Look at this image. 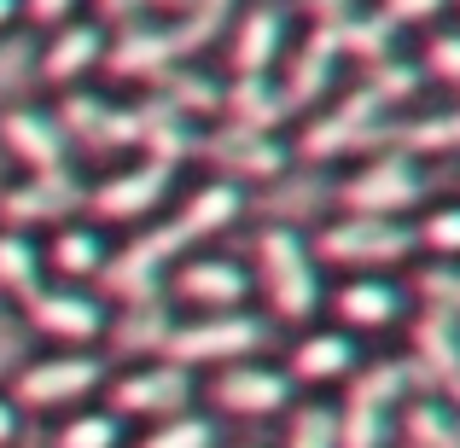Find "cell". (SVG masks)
<instances>
[{
    "label": "cell",
    "instance_id": "obj_1",
    "mask_svg": "<svg viewBox=\"0 0 460 448\" xmlns=\"http://www.w3.org/2000/svg\"><path fill=\"white\" fill-rule=\"evenodd\" d=\"M251 285L262 292V303L274 309V321H292V326H309L321 314V262H314V245L309 233L297 227H262L251 239Z\"/></svg>",
    "mask_w": 460,
    "mask_h": 448
},
{
    "label": "cell",
    "instance_id": "obj_2",
    "mask_svg": "<svg viewBox=\"0 0 460 448\" xmlns=\"http://www.w3.org/2000/svg\"><path fill=\"white\" fill-rule=\"evenodd\" d=\"M396 135V111L379 100V93L361 82V88H349L338 105H326V111H314L304 123V135L292 140V157H304V163H338V157H367V146H391Z\"/></svg>",
    "mask_w": 460,
    "mask_h": 448
},
{
    "label": "cell",
    "instance_id": "obj_3",
    "mask_svg": "<svg viewBox=\"0 0 460 448\" xmlns=\"http://www.w3.org/2000/svg\"><path fill=\"white\" fill-rule=\"evenodd\" d=\"M414 391L420 384L408 361H367L338 408V448H391L396 414L414 402Z\"/></svg>",
    "mask_w": 460,
    "mask_h": 448
},
{
    "label": "cell",
    "instance_id": "obj_4",
    "mask_svg": "<svg viewBox=\"0 0 460 448\" xmlns=\"http://www.w3.org/2000/svg\"><path fill=\"white\" fill-rule=\"evenodd\" d=\"M105 361L93 349H53L18 367V379L6 384V396L18 402V414H76L93 402V391H105Z\"/></svg>",
    "mask_w": 460,
    "mask_h": 448
},
{
    "label": "cell",
    "instance_id": "obj_5",
    "mask_svg": "<svg viewBox=\"0 0 460 448\" xmlns=\"http://www.w3.org/2000/svg\"><path fill=\"white\" fill-rule=\"evenodd\" d=\"M414 204H426V169L402 146H379L367 163H356L338 180V210L373 215V222H402Z\"/></svg>",
    "mask_w": 460,
    "mask_h": 448
},
{
    "label": "cell",
    "instance_id": "obj_6",
    "mask_svg": "<svg viewBox=\"0 0 460 448\" xmlns=\"http://www.w3.org/2000/svg\"><path fill=\"white\" fill-rule=\"evenodd\" d=\"M269 349V321L251 309L234 314H192V321H175L164 344V361L199 373V367H239V361H262Z\"/></svg>",
    "mask_w": 460,
    "mask_h": 448
},
{
    "label": "cell",
    "instance_id": "obj_7",
    "mask_svg": "<svg viewBox=\"0 0 460 448\" xmlns=\"http://www.w3.org/2000/svg\"><path fill=\"white\" fill-rule=\"evenodd\" d=\"M309 245H314L321 268H344V274H385L420 250L414 222H373V215H338Z\"/></svg>",
    "mask_w": 460,
    "mask_h": 448
},
{
    "label": "cell",
    "instance_id": "obj_8",
    "mask_svg": "<svg viewBox=\"0 0 460 448\" xmlns=\"http://www.w3.org/2000/svg\"><path fill=\"white\" fill-rule=\"evenodd\" d=\"M181 250H187V245L175 239V227H169V222L135 233L123 250H111V262H105V274H100V297L111 303V309L169 297V274H175Z\"/></svg>",
    "mask_w": 460,
    "mask_h": 448
},
{
    "label": "cell",
    "instance_id": "obj_9",
    "mask_svg": "<svg viewBox=\"0 0 460 448\" xmlns=\"http://www.w3.org/2000/svg\"><path fill=\"white\" fill-rule=\"evenodd\" d=\"M192 391H199V384H192V373L187 367H175V361H135V367L128 373H117V379H105V396H111V414L123 419H175V414H187L192 408Z\"/></svg>",
    "mask_w": 460,
    "mask_h": 448
},
{
    "label": "cell",
    "instance_id": "obj_10",
    "mask_svg": "<svg viewBox=\"0 0 460 448\" xmlns=\"http://www.w3.org/2000/svg\"><path fill=\"white\" fill-rule=\"evenodd\" d=\"M23 321L35 326L41 338H53V344H100L105 326H111V303H105L93 285H41L35 297L18 303Z\"/></svg>",
    "mask_w": 460,
    "mask_h": 448
},
{
    "label": "cell",
    "instance_id": "obj_11",
    "mask_svg": "<svg viewBox=\"0 0 460 448\" xmlns=\"http://www.w3.org/2000/svg\"><path fill=\"white\" fill-rule=\"evenodd\" d=\"M175 175H181V169L146 163V157H135V163L100 175L88 187L93 222H128V227H135V222H152V215L169 204V192H175Z\"/></svg>",
    "mask_w": 460,
    "mask_h": 448
},
{
    "label": "cell",
    "instance_id": "obj_12",
    "mask_svg": "<svg viewBox=\"0 0 460 448\" xmlns=\"http://www.w3.org/2000/svg\"><path fill=\"white\" fill-rule=\"evenodd\" d=\"M88 204L76 169H58V175H23L0 192V222L18 227V233H41V227H65L76 222V210Z\"/></svg>",
    "mask_w": 460,
    "mask_h": 448
},
{
    "label": "cell",
    "instance_id": "obj_13",
    "mask_svg": "<svg viewBox=\"0 0 460 448\" xmlns=\"http://www.w3.org/2000/svg\"><path fill=\"white\" fill-rule=\"evenodd\" d=\"M199 157L222 169L216 180H234V187H245V180H280L286 163H292V140L257 135V128H234V123H216V128H204Z\"/></svg>",
    "mask_w": 460,
    "mask_h": 448
},
{
    "label": "cell",
    "instance_id": "obj_14",
    "mask_svg": "<svg viewBox=\"0 0 460 448\" xmlns=\"http://www.w3.org/2000/svg\"><path fill=\"white\" fill-rule=\"evenodd\" d=\"M251 268L234 257H216V250H199V257L175 262V274H169V303H187V309L199 314H234L251 303Z\"/></svg>",
    "mask_w": 460,
    "mask_h": 448
},
{
    "label": "cell",
    "instance_id": "obj_15",
    "mask_svg": "<svg viewBox=\"0 0 460 448\" xmlns=\"http://www.w3.org/2000/svg\"><path fill=\"white\" fill-rule=\"evenodd\" d=\"M210 408L216 414H234V419H274V414H292L297 408V384L274 361H239V367L216 373Z\"/></svg>",
    "mask_w": 460,
    "mask_h": 448
},
{
    "label": "cell",
    "instance_id": "obj_16",
    "mask_svg": "<svg viewBox=\"0 0 460 448\" xmlns=\"http://www.w3.org/2000/svg\"><path fill=\"white\" fill-rule=\"evenodd\" d=\"M338 76H344L338 35L326 30V23H314L309 35H297V41H292V53H286V65H280V76H274V82H280L286 105H292V117H297V111H321V105L332 100Z\"/></svg>",
    "mask_w": 460,
    "mask_h": 448
},
{
    "label": "cell",
    "instance_id": "obj_17",
    "mask_svg": "<svg viewBox=\"0 0 460 448\" xmlns=\"http://www.w3.org/2000/svg\"><path fill=\"white\" fill-rule=\"evenodd\" d=\"M58 128H65L70 152L88 146V152H135V111L93 88H65L58 93Z\"/></svg>",
    "mask_w": 460,
    "mask_h": 448
},
{
    "label": "cell",
    "instance_id": "obj_18",
    "mask_svg": "<svg viewBox=\"0 0 460 448\" xmlns=\"http://www.w3.org/2000/svg\"><path fill=\"white\" fill-rule=\"evenodd\" d=\"M292 12L262 0V6H245L234 18V35H227V70L234 76H274L292 53Z\"/></svg>",
    "mask_w": 460,
    "mask_h": 448
},
{
    "label": "cell",
    "instance_id": "obj_19",
    "mask_svg": "<svg viewBox=\"0 0 460 448\" xmlns=\"http://www.w3.org/2000/svg\"><path fill=\"white\" fill-rule=\"evenodd\" d=\"M408 344H414V356H408L414 384L431 391L438 402L460 408V321L455 314H438V309H420Z\"/></svg>",
    "mask_w": 460,
    "mask_h": 448
},
{
    "label": "cell",
    "instance_id": "obj_20",
    "mask_svg": "<svg viewBox=\"0 0 460 448\" xmlns=\"http://www.w3.org/2000/svg\"><path fill=\"white\" fill-rule=\"evenodd\" d=\"M356 373H361V344L344 326H309L286 356V379L297 391H332V384H349Z\"/></svg>",
    "mask_w": 460,
    "mask_h": 448
},
{
    "label": "cell",
    "instance_id": "obj_21",
    "mask_svg": "<svg viewBox=\"0 0 460 448\" xmlns=\"http://www.w3.org/2000/svg\"><path fill=\"white\" fill-rule=\"evenodd\" d=\"M181 65V41L169 23H128V30L111 35V47H105V70H111L117 82H135V88H157V82L169 76V70Z\"/></svg>",
    "mask_w": 460,
    "mask_h": 448
},
{
    "label": "cell",
    "instance_id": "obj_22",
    "mask_svg": "<svg viewBox=\"0 0 460 448\" xmlns=\"http://www.w3.org/2000/svg\"><path fill=\"white\" fill-rule=\"evenodd\" d=\"M0 146L23 163V175H58V169H70V140L58 128V117L41 111V105L0 111Z\"/></svg>",
    "mask_w": 460,
    "mask_h": 448
},
{
    "label": "cell",
    "instance_id": "obj_23",
    "mask_svg": "<svg viewBox=\"0 0 460 448\" xmlns=\"http://www.w3.org/2000/svg\"><path fill=\"white\" fill-rule=\"evenodd\" d=\"M326 303H332L338 326H344L349 338L385 332V326H396L408 314V292L396 280H385V274H344V285H338Z\"/></svg>",
    "mask_w": 460,
    "mask_h": 448
},
{
    "label": "cell",
    "instance_id": "obj_24",
    "mask_svg": "<svg viewBox=\"0 0 460 448\" xmlns=\"http://www.w3.org/2000/svg\"><path fill=\"white\" fill-rule=\"evenodd\" d=\"M128 111H135V152L146 157V163L181 169V163L199 157L204 128L192 123V117H181L175 105H164V100H152V93H146V100H135Z\"/></svg>",
    "mask_w": 460,
    "mask_h": 448
},
{
    "label": "cell",
    "instance_id": "obj_25",
    "mask_svg": "<svg viewBox=\"0 0 460 448\" xmlns=\"http://www.w3.org/2000/svg\"><path fill=\"white\" fill-rule=\"evenodd\" d=\"M105 47H111V30L100 18H70L53 30V41L41 47V76L53 88H82L88 70L105 65Z\"/></svg>",
    "mask_w": 460,
    "mask_h": 448
},
{
    "label": "cell",
    "instance_id": "obj_26",
    "mask_svg": "<svg viewBox=\"0 0 460 448\" xmlns=\"http://www.w3.org/2000/svg\"><path fill=\"white\" fill-rule=\"evenodd\" d=\"M245 222V187H234V180H204V187H192L187 198H181V210L169 215V227H175L181 245H210V239H222L227 227Z\"/></svg>",
    "mask_w": 460,
    "mask_h": 448
},
{
    "label": "cell",
    "instance_id": "obj_27",
    "mask_svg": "<svg viewBox=\"0 0 460 448\" xmlns=\"http://www.w3.org/2000/svg\"><path fill=\"white\" fill-rule=\"evenodd\" d=\"M41 257L65 285H88V280L100 285L105 262H111V239H105L93 222H65V227H53V239L41 245Z\"/></svg>",
    "mask_w": 460,
    "mask_h": 448
},
{
    "label": "cell",
    "instance_id": "obj_28",
    "mask_svg": "<svg viewBox=\"0 0 460 448\" xmlns=\"http://www.w3.org/2000/svg\"><path fill=\"white\" fill-rule=\"evenodd\" d=\"M222 123L257 128V135H280L292 123V105H286L274 76H227L222 82Z\"/></svg>",
    "mask_w": 460,
    "mask_h": 448
},
{
    "label": "cell",
    "instance_id": "obj_29",
    "mask_svg": "<svg viewBox=\"0 0 460 448\" xmlns=\"http://www.w3.org/2000/svg\"><path fill=\"white\" fill-rule=\"evenodd\" d=\"M169 332H175V303L157 297V303H128V309H111V326H105V338H111L117 349H135V356L157 361L169 344Z\"/></svg>",
    "mask_w": 460,
    "mask_h": 448
},
{
    "label": "cell",
    "instance_id": "obj_30",
    "mask_svg": "<svg viewBox=\"0 0 460 448\" xmlns=\"http://www.w3.org/2000/svg\"><path fill=\"white\" fill-rule=\"evenodd\" d=\"M396 437L408 448H460V408L438 402V396H414L396 414Z\"/></svg>",
    "mask_w": 460,
    "mask_h": 448
},
{
    "label": "cell",
    "instance_id": "obj_31",
    "mask_svg": "<svg viewBox=\"0 0 460 448\" xmlns=\"http://www.w3.org/2000/svg\"><path fill=\"white\" fill-rule=\"evenodd\" d=\"M41 268H47L41 239H35V233H18V227H0V292H6L12 303L35 297L47 285Z\"/></svg>",
    "mask_w": 460,
    "mask_h": 448
},
{
    "label": "cell",
    "instance_id": "obj_32",
    "mask_svg": "<svg viewBox=\"0 0 460 448\" xmlns=\"http://www.w3.org/2000/svg\"><path fill=\"white\" fill-rule=\"evenodd\" d=\"M326 30L338 35V53H344V65H385V58L396 53V30L379 18V12H349V18L326 23Z\"/></svg>",
    "mask_w": 460,
    "mask_h": 448
},
{
    "label": "cell",
    "instance_id": "obj_33",
    "mask_svg": "<svg viewBox=\"0 0 460 448\" xmlns=\"http://www.w3.org/2000/svg\"><path fill=\"white\" fill-rule=\"evenodd\" d=\"M152 100L175 105L181 117H192V123H204V117H222V82L204 76L199 65H175L164 82L152 88Z\"/></svg>",
    "mask_w": 460,
    "mask_h": 448
},
{
    "label": "cell",
    "instance_id": "obj_34",
    "mask_svg": "<svg viewBox=\"0 0 460 448\" xmlns=\"http://www.w3.org/2000/svg\"><path fill=\"white\" fill-rule=\"evenodd\" d=\"M47 448H128V426L111 408H76L53 426Z\"/></svg>",
    "mask_w": 460,
    "mask_h": 448
},
{
    "label": "cell",
    "instance_id": "obj_35",
    "mask_svg": "<svg viewBox=\"0 0 460 448\" xmlns=\"http://www.w3.org/2000/svg\"><path fill=\"white\" fill-rule=\"evenodd\" d=\"M391 146H402L408 157L460 152V100H455V105H443V111H426V117H408V123H396Z\"/></svg>",
    "mask_w": 460,
    "mask_h": 448
},
{
    "label": "cell",
    "instance_id": "obj_36",
    "mask_svg": "<svg viewBox=\"0 0 460 448\" xmlns=\"http://www.w3.org/2000/svg\"><path fill=\"white\" fill-rule=\"evenodd\" d=\"M239 12V0H187L181 6V23H169L181 41V58L199 53V47H210L216 35H227V18Z\"/></svg>",
    "mask_w": 460,
    "mask_h": 448
},
{
    "label": "cell",
    "instance_id": "obj_37",
    "mask_svg": "<svg viewBox=\"0 0 460 448\" xmlns=\"http://www.w3.org/2000/svg\"><path fill=\"white\" fill-rule=\"evenodd\" d=\"M135 448H216V419L210 414H175V419H157L135 437Z\"/></svg>",
    "mask_w": 460,
    "mask_h": 448
},
{
    "label": "cell",
    "instance_id": "obj_38",
    "mask_svg": "<svg viewBox=\"0 0 460 448\" xmlns=\"http://www.w3.org/2000/svg\"><path fill=\"white\" fill-rule=\"evenodd\" d=\"M414 245L431 262H460V198L455 204H431L414 222Z\"/></svg>",
    "mask_w": 460,
    "mask_h": 448
},
{
    "label": "cell",
    "instance_id": "obj_39",
    "mask_svg": "<svg viewBox=\"0 0 460 448\" xmlns=\"http://www.w3.org/2000/svg\"><path fill=\"white\" fill-rule=\"evenodd\" d=\"M367 88L396 111V105H414V93L426 88V70H420L408 53H391L385 65H373V70H367Z\"/></svg>",
    "mask_w": 460,
    "mask_h": 448
},
{
    "label": "cell",
    "instance_id": "obj_40",
    "mask_svg": "<svg viewBox=\"0 0 460 448\" xmlns=\"http://www.w3.org/2000/svg\"><path fill=\"white\" fill-rule=\"evenodd\" d=\"M286 448H338V408L332 402H297L292 426H286Z\"/></svg>",
    "mask_w": 460,
    "mask_h": 448
},
{
    "label": "cell",
    "instance_id": "obj_41",
    "mask_svg": "<svg viewBox=\"0 0 460 448\" xmlns=\"http://www.w3.org/2000/svg\"><path fill=\"white\" fill-rule=\"evenodd\" d=\"M414 292H420L426 309L455 314V321H460V262H431V268H420Z\"/></svg>",
    "mask_w": 460,
    "mask_h": 448
},
{
    "label": "cell",
    "instance_id": "obj_42",
    "mask_svg": "<svg viewBox=\"0 0 460 448\" xmlns=\"http://www.w3.org/2000/svg\"><path fill=\"white\" fill-rule=\"evenodd\" d=\"M420 70H426L431 82H443V88L460 100V30H438L426 41V53H420Z\"/></svg>",
    "mask_w": 460,
    "mask_h": 448
},
{
    "label": "cell",
    "instance_id": "obj_43",
    "mask_svg": "<svg viewBox=\"0 0 460 448\" xmlns=\"http://www.w3.org/2000/svg\"><path fill=\"white\" fill-rule=\"evenodd\" d=\"M449 6H455V0H379V18L402 35V30H426V23H438Z\"/></svg>",
    "mask_w": 460,
    "mask_h": 448
},
{
    "label": "cell",
    "instance_id": "obj_44",
    "mask_svg": "<svg viewBox=\"0 0 460 448\" xmlns=\"http://www.w3.org/2000/svg\"><path fill=\"white\" fill-rule=\"evenodd\" d=\"M18 6H23V18H30L35 30H58V23L76 18L82 0H18Z\"/></svg>",
    "mask_w": 460,
    "mask_h": 448
},
{
    "label": "cell",
    "instance_id": "obj_45",
    "mask_svg": "<svg viewBox=\"0 0 460 448\" xmlns=\"http://www.w3.org/2000/svg\"><path fill=\"white\" fill-rule=\"evenodd\" d=\"M93 12H100L105 30H111V23H117V30H128V23H140L152 6H146V0H93Z\"/></svg>",
    "mask_w": 460,
    "mask_h": 448
},
{
    "label": "cell",
    "instance_id": "obj_46",
    "mask_svg": "<svg viewBox=\"0 0 460 448\" xmlns=\"http://www.w3.org/2000/svg\"><path fill=\"white\" fill-rule=\"evenodd\" d=\"M18 437H23V414H18V402L0 391V448H18Z\"/></svg>",
    "mask_w": 460,
    "mask_h": 448
},
{
    "label": "cell",
    "instance_id": "obj_47",
    "mask_svg": "<svg viewBox=\"0 0 460 448\" xmlns=\"http://www.w3.org/2000/svg\"><path fill=\"white\" fill-rule=\"evenodd\" d=\"M304 12L314 23H338V18H349V12H361V0H304Z\"/></svg>",
    "mask_w": 460,
    "mask_h": 448
},
{
    "label": "cell",
    "instance_id": "obj_48",
    "mask_svg": "<svg viewBox=\"0 0 460 448\" xmlns=\"http://www.w3.org/2000/svg\"><path fill=\"white\" fill-rule=\"evenodd\" d=\"M18 18H23V6H18V0H0V35H6Z\"/></svg>",
    "mask_w": 460,
    "mask_h": 448
},
{
    "label": "cell",
    "instance_id": "obj_49",
    "mask_svg": "<svg viewBox=\"0 0 460 448\" xmlns=\"http://www.w3.org/2000/svg\"><path fill=\"white\" fill-rule=\"evenodd\" d=\"M146 6H157V12H181L187 0H146Z\"/></svg>",
    "mask_w": 460,
    "mask_h": 448
},
{
    "label": "cell",
    "instance_id": "obj_50",
    "mask_svg": "<svg viewBox=\"0 0 460 448\" xmlns=\"http://www.w3.org/2000/svg\"><path fill=\"white\" fill-rule=\"evenodd\" d=\"M216 448H222V443H216ZM227 448H257V443H227Z\"/></svg>",
    "mask_w": 460,
    "mask_h": 448
}]
</instances>
